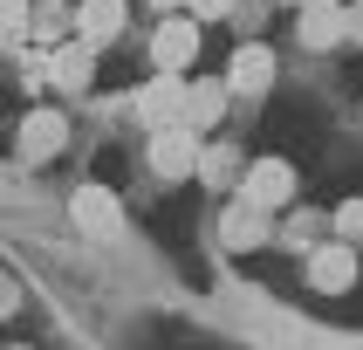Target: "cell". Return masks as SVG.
Returning <instances> with one entry per match:
<instances>
[{"instance_id":"6da1fadb","label":"cell","mask_w":363,"mask_h":350,"mask_svg":"<svg viewBox=\"0 0 363 350\" xmlns=\"http://www.w3.org/2000/svg\"><path fill=\"white\" fill-rule=\"evenodd\" d=\"M295 41L329 55V48H343L350 41V7L343 0H302V14H295Z\"/></svg>"},{"instance_id":"7a4b0ae2","label":"cell","mask_w":363,"mask_h":350,"mask_svg":"<svg viewBox=\"0 0 363 350\" xmlns=\"http://www.w3.org/2000/svg\"><path fill=\"white\" fill-rule=\"evenodd\" d=\"M151 172L158 179H185V172H199V131L192 124H158V138H151Z\"/></svg>"},{"instance_id":"3957f363","label":"cell","mask_w":363,"mask_h":350,"mask_svg":"<svg viewBox=\"0 0 363 350\" xmlns=\"http://www.w3.org/2000/svg\"><path fill=\"white\" fill-rule=\"evenodd\" d=\"M240 199L267 206V213H281V206H295V165L288 158H254L240 179Z\"/></svg>"},{"instance_id":"277c9868","label":"cell","mask_w":363,"mask_h":350,"mask_svg":"<svg viewBox=\"0 0 363 350\" xmlns=\"http://www.w3.org/2000/svg\"><path fill=\"white\" fill-rule=\"evenodd\" d=\"M192 55H199V14H179V7H172V21H164L158 41H151V62L172 69V76H185Z\"/></svg>"},{"instance_id":"5b68a950","label":"cell","mask_w":363,"mask_h":350,"mask_svg":"<svg viewBox=\"0 0 363 350\" xmlns=\"http://www.w3.org/2000/svg\"><path fill=\"white\" fill-rule=\"evenodd\" d=\"M226 89L240 103L267 97L274 89V48H261V41H247V48H233V69H226Z\"/></svg>"},{"instance_id":"8992f818","label":"cell","mask_w":363,"mask_h":350,"mask_svg":"<svg viewBox=\"0 0 363 350\" xmlns=\"http://www.w3.org/2000/svg\"><path fill=\"white\" fill-rule=\"evenodd\" d=\"M308 282L323 288V295H343L357 282V247L350 241H315L308 247Z\"/></svg>"},{"instance_id":"52a82bcc","label":"cell","mask_w":363,"mask_h":350,"mask_svg":"<svg viewBox=\"0 0 363 350\" xmlns=\"http://www.w3.org/2000/svg\"><path fill=\"white\" fill-rule=\"evenodd\" d=\"M21 158H55L62 144H69V117H62V110H35V117H21Z\"/></svg>"},{"instance_id":"ba28073f","label":"cell","mask_w":363,"mask_h":350,"mask_svg":"<svg viewBox=\"0 0 363 350\" xmlns=\"http://www.w3.org/2000/svg\"><path fill=\"white\" fill-rule=\"evenodd\" d=\"M138 117L151 124V131H158V124H179V117H185V82L172 76V69H158V82H151V89L138 97Z\"/></svg>"},{"instance_id":"9c48e42d","label":"cell","mask_w":363,"mask_h":350,"mask_svg":"<svg viewBox=\"0 0 363 350\" xmlns=\"http://www.w3.org/2000/svg\"><path fill=\"white\" fill-rule=\"evenodd\" d=\"M220 241L226 247H261L267 241V206L233 199V206H226V220H220Z\"/></svg>"},{"instance_id":"30bf717a","label":"cell","mask_w":363,"mask_h":350,"mask_svg":"<svg viewBox=\"0 0 363 350\" xmlns=\"http://www.w3.org/2000/svg\"><path fill=\"white\" fill-rule=\"evenodd\" d=\"M69 213H76L82 234H117V192H103V185H82Z\"/></svg>"},{"instance_id":"8fae6325","label":"cell","mask_w":363,"mask_h":350,"mask_svg":"<svg viewBox=\"0 0 363 350\" xmlns=\"http://www.w3.org/2000/svg\"><path fill=\"white\" fill-rule=\"evenodd\" d=\"M123 14H130V7H123V0H82V14H76V28H82V41H89V48H96V41H117V35H123Z\"/></svg>"},{"instance_id":"7c38bea8","label":"cell","mask_w":363,"mask_h":350,"mask_svg":"<svg viewBox=\"0 0 363 350\" xmlns=\"http://www.w3.org/2000/svg\"><path fill=\"white\" fill-rule=\"evenodd\" d=\"M226 97H233L226 82H192V89H185V124H192V131H213V124L226 117Z\"/></svg>"},{"instance_id":"4fadbf2b","label":"cell","mask_w":363,"mask_h":350,"mask_svg":"<svg viewBox=\"0 0 363 350\" xmlns=\"http://www.w3.org/2000/svg\"><path fill=\"white\" fill-rule=\"evenodd\" d=\"M89 76H96V62H89V41H69L55 55V82L62 89H89Z\"/></svg>"},{"instance_id":"5bb4252c","label":"cell","mask_w":363,"mask_h":350,"mask_svg":"<svg viewBox=\"0 0 363 350\" xmlns=\"http://www.w3.org/2000/svg\"><path fill=\"white\" fill-rule=\"evenodd\" d=\"M199 172L213 185H233L240 179V151H233V144H213V151H199Z\"/></svg>"},{"instance_id":"9a60e30c","label":"cell","mask_w":363,"mask_h":350,"mask_svg":"<svg viewBox=\"0 0 363 350\" xmlns=\"http://www.w3.org/2000/svg\"><path fill=\"white\" fill-rule=\"evenodd\" d=\"M329 226H336V241L363 247V199H343V206H336V213H329Z\"/></svg>"},{"instance_id":"2e32d148","label":"cell","mask_w":363,"mask_h":350,"mask_svg":"<svg viewBox=\"0 0 363 350\" xmlns=\"http://www.w3.org/2000/svg\"><path fill=\"white\" fill-rule=\"evenodd\" d=\"M281 241L288 247H315V241H323V213H295V220L281 226Z\"/></svg>"},{"instance_id":"e0dca14e","label":"cell","mask_w":363,"mask_h":350,"mask_svg":"<svg viewBox=\"0 0 363 350\" xmlns=\"http://www.w3.org/2000/svg\"><path fill=\"white\" fill-rule=\"evenodd\" d=\"M21 28H28V0H0V48H7Z\"/></svg>"},{"instance_id":"ac0fdd59","label":"cell","mask_w":363,"mask_h":350,"mask_svg":"<svg viewBox=\"0 0 363 350\" xmlns=\"http://www.w3.org/2000/svg\"><path fill=\"white\" fill-rule=\"evenodd\" d=\"M185 7H192V14H199V21H220V14H233L240 0H185Z\"/></svg>"},{"instance_id":"d6986e66","label":"cell","mask_w":363,"mask_h":350,"mask_svg":"<svg viewBox=\"0 0 363 350\" xmlns=\"http://www.w3.org/2000/svg\"><path fill=\"white\" fill-rule=\"evenodd\" d=\"M350 41H363V0L350 7Z\"/></svg>"},{"instance_id":"ffe728a7","label":"cell","mask_w":363,"mask_h":350,"mask_svg":"<svg viewBox=\"0 0 363 350\" xmlns=\"http://www.w3.org/2000/svg\"><path fill=\"white\" fill-rule=\"evenodd\" d=\"M151 7H164V14H172V7H185V0H151Z\"/></svg>"},{"instance_id":"44dd1931","label":"cell","mask_w":363,"mask_h":350,"mask_svg":"<svg viewBox=\"0 0 363 350\" xmlns=\"http://www.w3.org/2000/svg\"><path fill=\"white\" fill-rule=\"evenodd\" d=\"M281 7H302V0H281Z\"/></svg>"}]
</instances>
